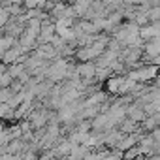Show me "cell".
Returning a JSON list of instances; mask_svg holds the SVG:
<instances>
[{
    "label": "cell",
    "mask_w": 160,
    "mask_h": 160,
    "mask_svg": "<svg viewBox=\"0 0 160 160\" xmlns=\"http://www.w3.org/2000/svg\"><path fill=\"white\" fill-rule=\"evenodd\" d=\"M10 115H12V106L0 102V119H2V117H10Z\"/></svg>",
    "instance_id": "1"
},
{
    "label": "cell",
    "mask_w": 160,
    "mask_h": 160,
    "mask_svg": "<svg viewBox=\"0 0 160 160\" xmlns=\"http://www.w3.org/2000/svg\"><path fill=\"white\" fill-rule=\"evenodd\" d=\"M6 21H8V13H6L4 10H0V27H2Z\"/></svg>",
    "instance_id": "2"
}]
</instances>
